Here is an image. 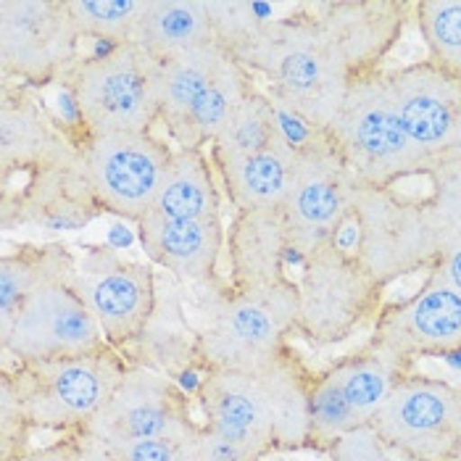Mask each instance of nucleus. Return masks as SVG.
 <instances>
[{
  "instance_id": "6",
  "label": "nucleus",
  "mask_w": 461,
  "mask_h": 461,
  "mask_svg": "<svg viewBox=\"0 0 461 461\" xmlns=\"http://www.w3.org/2000/svg\"><path fill=\"white\" fill-rule=\"evenodd\" d=\"M3 366H11L19 380L32 429L71 435L87 432L98 420L132 361L108 346L95 354Z\"/></svg>"
},
{
  "instance_id": "4",
  "label": "nucleus",
  "mask_w": 461,
  "mask_h": 461,
  "mask_svg": "<svg viewBox=\"0 0 461 461\" xmlns=\"http://www.w3.org/2000/svg\"><path fill=\"white\" fill-rule=\"evenodd\" d=\"M298 314V283L275 295L216 287L206 320L195 332V361L206 372L258 375L290 343Z\"/></svg>"
},
{
  "instance_id": "33",
  "label": "nucleus",
  "mask_w": 461,
  "mask_h": 461,
  "mask_svg": "<svg viewBox=\"0 0 461 461\" xmlns=\"http://www.w3.org/2000/svg\"><path fill=\"white\" fill-rule=\"evenodd\" d=\"M32 422L19 380L11 366L0 372V461H14L30 451Z\"/></svg>"
},
{
  "instance_id": "11",
  "label": "nucleus",
  "mask_w": 461,
  "mask_h": 461,
  "mask_svg": "<svg viewBox=\"0 0 461 461\" xmlns=\"http://www.w3.org/2000/svg\"><path fill=\"white\" fill-rule=\"evenodd\" d=\"M369 427L406 461H459L461 388L409 372L393 385Z\"/></svg>"
},
{
  "instance_id": "21",
  "label": "nucleus",
  "mask_w": 461,
  "mask_h": 461,
  "mask_svg": "<svg viewBox=\"0 0 461 461\" xmlns=\"http://www.w3.org/2000/svg\"><path fill=\"white\" fill-rule=\"evenodd\" d=\"M145 256L167 272L193 283L221 287L219 258L227 250V227L221 219H164L145 213L138 221Z\"/></svg>"
},
{
  "instance_id": "37",
  "label": "nucleus",
  "mask_w": 461,
  "mask_h": 461,
  "mask_svg": "<svg viewBox=\"0 0 461 461\" xmlns=\"http://www.w3.org/2000/svg\"><path fill=\"white\" fill-rule=\"evenodd\" d=\"M332 461H406L391 451L372 427H361L351 435L340 438L332 448H330Z\"/></svg>"
},
{
  "instance_id": "14",
  "label": "nucleus",
  "mask_w": 461,
  "mask_h": 461,
  "mask_svg": "<svg viewBox=\"0 0 461 461\" xmlns=\"http://www.w3.org/2000/svg\"><path fill=\"white\" fill-rule=\"evenodd\" d=\"M74 287L95 317L108 346L127 354L158 309L156 275L148 264L122 258L113 249L90 246L77 258Z\"/></svg>"
},
{
  "instance_id": "34",
  "label": "nucleus",
  "mask_w": 461,
  "mask_h": 461,
  "mask_svg": "<svg viewBox=\"0 0 461 461\" xmlns=\"http://www.w3.org/2000/svg\"><path fill=\"white\" fill-rule=\"evenodd\" d=\"M427 179L432 185L427 206L438 232V243L443 246L446 240L461 235V161L435 167Z\"/></svg>"
},
{
  "instance_id": "27",
  "label": "nucleus",
  "mask_w": 461,
  "mask_h": 461,
  "mask_svg": "<svg viewBox=\"0 0 461 461\" xmlns=\"http://www.w3.org/2000/svg\"><path fill=\"white\" fill-rule=\"evenodd\" d=\"M253 93H256V85H253L250 69H246L240 61H232L230 69L219 77V82L187 116L182 132L175 138L179 148L203 150L206 145H212L216 135L221 132V127L230 122V116L243 106Z\"/></svg>"
},
{
  "instance_id": "26",
  "label": "nucleus",
  "mask_w": 461,
  "mask_h": 461,
  "mask_svg": "<svg viewBox=\"0 0 461 461\" xmlns=\"http://www.w3.org/2000/svg\"><path fill=\"white\" fill-rule=\"evenodd\" d=\"M216 42L206 0H148L138 45L156 61H167L190 48Z\"/></svg>"
},
{
  "instance_id": "38",
  "label": "nucleus",
  "mask_w": 461,
  "mask_h": 461,
  "mask_svg": "<svg viewBox=\"0 0 461 461\" xmlns=\"http://www.w3.org/2000/svg\"><path fill=\"white\" fill-rule=\"evenodd\" d=\"M203 427V425H201ZM195 461H261L256 454H250L246 448L227 443L221 438H216L212 432L201 429L198 443H195Z\"/></svg>"
},
{
  "instance_id": "23",
  "label": "nucleus",
  "mask_w": 461,
  "mask_h": 461,
  "mask_svg": "<svg viewBox=\"0 0 461 461\" xmlns=\"http://www.w3.org/2000/svg\"><path fill=\"white\" fill-rule=\"evenodd\" d=\"M212 164L235 212L283 209L295 169V148L280 135V140L258 153Z\"/></svg>"
},
{
  "instance_id": "32",
  "label": "nucleus",
  "mask_w": 461,
  "mask_h": 461,
  "mask_svg": "<svg viewBox=\"0 0 461 461\" xmlns=\"http://www.w3.org/2000/svg\"><path fill=\"white\" fill-rule=\"evenodd\" d=\"M216 42H221L235 59L256 40V35L275 19L272 5L264 3H219L206 0Z\"/></svg>"
},
{
  "instance_id": "2",
  "label": "nucleus",
  "mask_w": 461,
  "mask_h": 461,
  "mask_svg": "<svg viewBox=\"0 0 461 461\" xmlns=\"http://www.w3.org/2000/svg\"><path fill=\"white\" fill-rule=\"evenodd\" d=\"M77 256L50 243V258L32 293L5 327H0L3 364L56 361L108 348L95 317L74 287Z\"/></svg>"
},
{
  "instance_id": "9",
  "label": "nucleus",
  "mask_w": 461,
  "mask_h": 461,
  "mask_svg": "<svg viewBox=\"0 0 461 461\" xmlns=\"http://www.w3.org/2000/svg\"><path fill=\"white\" fill-rule=\"evenodd\" d=\"M85 185L101 213L140 221L150 212L175 150L153 132H82L74 138Z\"/></svg>"
},
{
  "instance_id": "17",
  "label": "nucleus",
  "mask_w": 461,
  "mask_h": 461,
  "mask_svg": "<svg viewBox=\"0 0 461 461\" xmlns=\"http://www.w3.org/2000/svg\"><path fill=\"white\" fill-rule=\"evenodd\" d=\"M369 343L411 369L417 358H448L461 354V293L427 277L403 301L385 303L372 324Z\"/></svg>"
},
{
  "instance_id": "35",
  "label": "nucleus",
  "mask_w": 461,
  "mask_h": 461,
  "mask_svg": "<svg viewBox=\"0 0 461 461\" xmlns=\"http://www.w3.org/2000/svg\"><path fill=\"white\" fill-rule=\"evenodd\" d=\"M203 429V427H201ZM195 438H145L108 446L111 461H195Z\"/></svg>"
},
{
  "instance_id": "39",
  "label": "nucleus",
  "mask_w": 461,
  "mask_h": 461,
  "mask_svg": "<svg viewBox=\"0 0 461 461\" xmlns=\"http://www.w3.org/2000/svg\"><path fill=\"white\" fill-rule=\"evenodd\" d=\"M427 272H429L427 277H435V280H440V283L451 285L454 290H459L461 293V235L446 240V243L440 246L435 264H432Z\"/></svg>"
},
{
  "instance_id": "3",
  "label": "nucleus",
  "mask_w": 461,
  "mask_h": 461,
  "mask_svg": "<svg viewBox=\"0 0 461 461\" xmlns=\"http://www.w3.org/2000/svg\"><path fill=\"white\" fill-rule=\"evenodd\" d=\"M324 135L364 187H395L401 179L429 177L435 169L401 127L383 69L356 79Z\"/></svg>"
},
{
  "instance_id": "29",
  "label": "nucleus",
  "mask_w": 461,
  "mask_h": 461,
  "mask_svg": "<svg viewBox=\"0 0 461 461\" xmlns=\"http://www.w3.org/2000/svg\"><path fill=\"white\" fill-rule=\"evenodd\" d=\"M148 0H67L71 22L82 40L122 48L138 42Z\"/></svg>"
},
{
  "instance_id": "18",
  "label": "nucleus",
  "mask_w": 461,
  "mask_h": 461,
  "mask_svg": "<svg viewBox=\"0 0 461 461\" xmlns=\"http://www.w3.org/2000/svg\"><path fill=\"white\" fill-rule=\"evenodd\" d=\"M77 156V140L69 127L59 124L35 90L0 82V190L14 179L35 177L56 169Z\"/></svg>"
},
{
  "instance_id": "5",
  "label": "nucleus",
  "mask_w": 461,
  "mask_h": 461,
  "mask_svg": "<svg viewBox=\"0 0 461 461\" xmlns=\"http://www.w3.org/2000/svg\"><path fill=\"white\" fill-rule=\"evenodd\" d=\"M158 71L142 45L106 48L85 56L67 74L82 132H153L158 124Z\"/></svg>"
},
{
  "instance_id": "12",
  "label": "nucleus",
  "mask_w": 461,
  "mask_h": 461,
  "mask_svg": "<svg viewBox=\"0 0 461 461\" xmlns=\"http://www.w3.org/2000/svg\"><path fill=\"white\" fill-rule=\"evenodd\" d=\"M409 372V366L369 340L317 372L312 383L309 448L330 451L340 438L372 425L393 385Z\"/></svg>"
},
{
  "instance_id": "16",
  "label": "nucleus",
  "mask_w": 461,
  "mask_h": 461,
  "mask_svg": "<svg viewBox=\"0 0 461 461\" xmlns=\"http://www.w3.org/2000/svg\"><path fill=\"white\" fill-rule=\"evenodd\" d=\"M87 432L108 448L145 438H195L201 422L193 420L187 393L169 375L132 364Z\"/></svg>"
},
{
  "instance_id": "15",
  "label": "nucleus",
  "mask_w": 461,
  "mask_h": 461,
  "mask_svg": "<svg viewBox=\"0 0 461 461\" xmlns=\"http://www.w3.org/2000/svg\"><path fill=\"white\" fill-rule=\"evenodd\" d=\"M383 79L401 127L427 158L435 167L461 161L459 77L425 59L409 67L383 69Z\"/></svg>"
},
{
  "instance_id": "22",
  "label": "nucleus",
  "mask_w": 461,
  "mask_h": 461,
  "mask_svg": "<svg viewBox=\"0 0 461 461\" xmlns=\"http://www.w3.org/2000/svg\"><path fill=\"white\" fill-rule=\"evenodd\" d=\"M238 61L221 42H206L161 61L158 71V124L177 138L203 95Z\"/></svg>"
},
{
  "instance_id": "20",
  "label": "nucleus",
  "mask_w": 461,
  "mask_h": 461,
  "mask_svg": "<svg viewBox=\"0 0 461 461\" xmlns=\"http://www.w3.org/2000/svg\"><path fill=\"white\" fill-rule=\"evenodd\" d=\"M203 429L264 459L277 448L275 420L258 380L238 372H206L198 391Z\"/></svg>"
},
{
  "instance_id": "7",
  "label": "nucleus",
  "mask_w": 461,
  "mask_h": 461,
  "mask_svg": "<svg viewBox=\"0 0 461 461\" xmlns=\"http://www.w3.org/2000/svg\"><path fill=\"white\" fill-rule=\"evenodd\" d=\"M380 285L354 253L330 243L301 267L295 335L317 348L346 343L366 324H375L385 306Z\"/></svg>"
},
{
  "instance_id": "25",
  "label": "nucleus",
  "mask_w": 461,
  "mask_h": 461,
  "mask_svg": "<svg viewBox=\"0 0 461 461\" xmlns=\"http://www.w3.org/2000/svg\"><path fill=\"white\" fill-rule=\"evenodd\" d=\"M164 219H221L213 164L198 148H177L150 212Z\"/></svg>"
},
{
  "instance_id": "1",
  "label": "nucleus",
  "mask_w": 461,
  "mask_h": 461,
  "mask_svg": "<svg viewBox=\"0 0 461 461\" xmlns=\"http://www.w3.org/2000/svg\"><path fill=\"white\" fill-rule=\"evenodd\" d=\"M414 16L409 0H320L272 19L238 61L269 82V95L327 130L358 77L385 69Z\"/></svg>"
},
{
  "instance_id": "24",
  "label": "nucleus",
  "mask_w": 461,
  "mask_h": 461,
  "mask_svg": "<svg viewBox=\"0 0 461 461\" xmlns=\"http://www.w3.org/2000/svg\"><path fill=\"white\" fill-rule=\"evenodd\" d=\"M314 375L317 372H312V366L290 343L269 366H264L258 375H250L258 380L272 409L277 448H309Z\"/></svg>"
},
{
  "instance_id": "13",
  "label": "nucleus",
  "mask_w": 461,
  "mask_h": 461,
  "mask_svg": "<svg viewBox=\"0 0 461 461\" xmlns=\"http://www.w3.org/2000/svg\"><path fill=\"white\" fill-rule=\"evenodd\" d=\"M67 0H0V77L30 90L64 82L79 56Z\"/></svg>"
},
{
  "instance_id": "31",
  "label": "nucleus",
  "mask_w": 461,
  "mask_h": 461,
  "mask_svg": "<svg viewBox=\"0 0 461 461\" xmlns=\"http://www.w3.org/2000/svg\"><path fill=\"white\" fill-rule=\"evenodd\" d=\"M50 258V243L16 246L0 256V327H5L32 293Z\"/></svg>"
},
{
  "instance_id": "30",
  "label": "nucleus",
  "mask_w": 461,
  "mask_h": 461,
  "mask_svg": "<svg viewBox=\"0 0 461 461\" xmlns=\"http://www.w3.org/2000/svg\"><path fill=\"white\" fill-rule=\"evenodd\" d=\"M427 61L461 79V0H420L414 16Z\"/></svg>"
},
{
  "instance_id": "36",
  "label": "nucleus",
  "mask_w": 461,
  "mask_h": 461,
  "mask_svg": "<svg viewBox=\"0 0 461 461\" xmlns=\"http://www.w3.org/2000/svg\"><path fill=\"white\" fill-rule=\"evenodd\" d=\"M14 461H111V456L106 446L90 432H71L48 446L30 448L24 456Z\"/></svg>"
},
{
  "instance_id": "19",
  "label": "nucleus",
  "mask_w": 461,
  "mask_h": 461,
  "mask_svg": "<svg viewBox=\"0 0 461 461\" xmlns=\"http://www.w3.org/2000/svg\"><path fill=\"white\" fill-rule=\"evenodd\" d=\"M290 256L283 209L238 212L227 230V285L238 293L275 295L293 290L285 264Z\"/></svg>"
},
{
  "instance_id": "10",
  "label": "nucleus",
  "mask_w": 461,
  "mask_h": 461,
  "mask_svg": "<svg viewBox=\"0 0 461 461\" xmlns=\"http://www.w3.org/2000/svg\"><path fill=\"white\" fill-rule=\"evenodd\" d=\"M358 187L361 185L324 132L295 150L293 182L283 206L290 243L287 261L293 258L303 267L312 253L338 240L340 230L354 216Z\"/></svg>"
},
{
  "instance_id": "28",
  "label": "nucleus",
  "mask_w": 461,
  "mask_h": 461,
  "mask_svg": "<svg viewBox=\"0 0 461 461\" xmlns=\"http://www.w3.org/2000/svg\"><path fill=\"white\" fill-rule=\"evenodd\" d=\"M275 140H280L275 101L269 93L256 90L249 101L230 116V122L221 127V132L209 145V150H212V161L240 158V156H250V153L269 148Z\"/></svg>"
},
{
  "instance_id": "8",
  "label": "nucleus",
  "mask_w": 461,
  "mask_h": 461,
  "mask_svg": "<svg viewBox=\"0 0 461 461\" xmlns=\"http://www.w3.org/2000/svg\"><path fill=\"white\" fill-rule=\"evenodd\" d=\"M358 264L380 285L398 283L438 258V232L427 198H411L395 187H358L354 203Z\"/></svg>"
}]
</instances>
